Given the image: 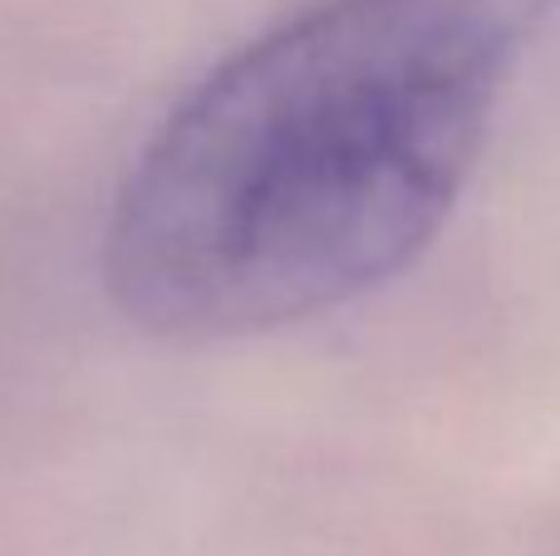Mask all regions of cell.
<instances>
[{
	"instance_id": "obj_1",
	"label": "cell",
	"mask_w": 560,
	"mask_h": 556,
	"mask_svg": "<svg viewBox=\"0 0 560 556\" xmlns=\"http://www.w3.org/2000/svg\"><path fill=\"white\" fill-rule=\"evenodd\" d=\"M546 5L319 0L226 55L114 197L118 311L163 340H242L408 271Z\"/></svg>"
}]
</instances>
